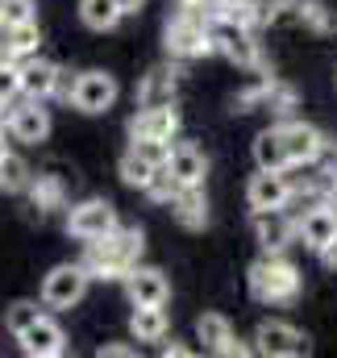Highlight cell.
Listing matches in <instances>:
<instances>
[{"instance_id": "cell-1", "label": "cell", "mask_w": 337, "mask_h": 358, "mask_svg": "<svg viewBox=\"0 0 337 358\" xmlns=\"http://www.w3.org/2000/svg\"><path fill=\"white\" fill-rule=\"evenodd\" d=\"M142 250H146L142 229H125V225H117L108 238L87 242L84 267H87V275H92V279H125V275H129V267H138Z\"/></svg>"}, {"instance_id": "cell-2", "label": "cell", "mask_w": 337, "mask_h": 358, "mask_svg": "<svg viewBox=\"0 0 337 358\" xmlns=\"http://www.w3.org/2000/svg\"><path fill=\"white\" fill-rule=\"evenodd\" d=\"M250 296L258 304H292L300 296V271L279 255H266L250 267Z\"/></svg>"}, {"instance_id": "cell-3", "label": "cell", "mask_w": 337, "mask_h": 358, "mask_svg": "<svg viewBox=\"0 0 337 358\" xmlns=\"http://www.w3.org/2000/svg\"><path fill=\"white\" fill-rule=\"evenodd\" d=\"M213 17H196V13H175L167 21V34H163V46H167L171 59H200V55H213Z\"/></svg>"}, {"instance_id": "cell-4", "label": "cell", "mask_w": 337, "mask_h": 358, "mask_svg": "<svg viewBox=\"0 0 337 358\" xmlns=\"http://www.w3.org/2000/svg\"><path fill=\"white\" fill-rule=\"evenodd\" d=\"M87 283H92V275H87L84 263H59V267H50V275L42 279V304L67 313V308H76L84 300Z\"/></svg>"}, {"instance_id": "cell-5", "label": "cell", "mask_w": 337, "mask_h": 358, "mask_svg": "<svg viewBox=\"0 0 337 358\" xmlns=\"http://www.w3.org/2000/svg\"><path fill=\"white\" fill-rule=\"evenodd\" d=\"M208 25H213V50H221V55H225L229 63H238V67H250V71L262 67L258 42L250 38L246 25H234V21H225V17H213Z\"/></svg>"}, {"instance_id": "cell-6", "label": "cell", "mask_w": 337, "mask_h": 358, "mask_svg": "<svg viewBox=\"0 0 337 358\" xmlns=\"http://www.w3.org/2000/svg\"><path fill=\"white\" fill-rule=\"evenodd\" d=\"M117 208L108 200H80L67 217V234L80 238V242H96V238H108L117 229Z\"/></svg>"}, {"instance_id": "cell-7", "label": "cell", "mask_w": 337, "mask_h": 358, "mask_svg": "<svg viewBox=\"0 0 337 358\" xmlns=\"http://www.w3.org/2000/svg\"><path fill=\"white\" fill-rule=\"evenodd\" d=\"M71 104L87 113V117H100V113H108L113 104H117V80L108 76V71H84V76H76V84H71Z\"/></svg>"}, {"instance_id": "cell-8", "label": "cell", "mask_w": 337, "mask_h": 358, "mask_svg": "<svg viewBox=\"0 0 337 358\" xmlns=\"http://www.w3.org/2000/svg\"><path fill=\"white\" fill-rule=\"evenodd\" d=\"M254 350L266 358H304L308 355V338L287 321H262L258 334H254Z\"/></svg>"}, {"instance_id": "cell-9", "label": "cell", "mask_w": 337, "mask_h": 358, "mask_svg": "<svg viewBox=\"0 0 337 358\" xmlns=\"http://www.w3.org/2000/svg\"><path fill=\"white\" fill-rule=\"evenodd\" d=\"M175 134H179L175 104H150L129 117V142H175Z\"/></svg>"}, {"instance_id": "cell-10", "label": "cell", "mask_w": 337, "mask_h": 358, "mask_svg": "<svg viewBox=\"0 0 337 358\" xmlns=\"http://www.w3.org/2000/svg\"><path fill=\"white\" fill-rule=\"evenodd\" d=\"M279 134H283V146H287L292 167L317 163V159L325 155V134H321L317 125H308V121H283Z\"/></svg>"}, {"instance_id": "cell-11", "label": "cell", "mask_w": 337, "mask_h": 358, "mask_svg": "<svg viewBox=\"0 0 337 358\" xmlns=\"http://www.w3.org/2000/svg\"><path fill=\"white\" fill-rule=\"evenodd\" d=\"M250 229H254V238H258V246H262L266 255L287 250L292 238H296V225L283 217V208H254L250 213Z\"/></svg>"}, {"instance_id": "cell-12", "label": "cell", "mask_w": 337, "mask_h": 358, "mask_svg": "<svg viewBox=\"0 0 337 358\" xmlns=\"http://www.w3.org/2000/svg\"><path fill=\"white\" fill-rule=\"evenodd\" d=\"M292 196H296V183L287 179V171H262L258 167V176H250V183H246L250 208H287Z\"/></svg>"}, {"instance_id": "cell-13", "label": "cell", "mask_w": 337, "mask_h": 358, "mask_svg": "<svg viewBox=\"0 0 337 358\" xmlns=\"http://www.w3.org/2000/svg\"><path fill=\"white\" fill-rule=\"evenodd\" d=\"M8 134H13L17 142H29V146L46 142V134H50V113L42 108V100H29V96H25V104H8Z\"/></svg>"}, {"instance_id": "cell-14", "label": "cell", "mask_w": 337, "mask_h": 358, "mask_svg": "<svg viewBox=\"0 0 337 358\" xmlns=\"http://www.w3.org/2000/svg\"><path fill=\"white\" fill-rule=\"evenodd\" d=\"M17 342H21V350H25L29 358H59L63 350H67V334H63V325L50 321L46 313H42V317H38Z\"/></svg>"}, {"instance_id": "cell-15", "label": "cell", "mask_w": 337, "mask_h": 358, "mask_svg": "<svg viewBox=\"0 0 337 358\" xmlns=\"http://www.w3.org/2000/svg\"><path fill=\"white\" fill-rule=\"evenodd\" d=\"M59 84H63V67H59V63L38 59V55L21 63V96L46 100V96H59Z\"/></svg>"}, {"instance_id": "cell-16", "label": "cell", "mask_w": 337, "mask_h": 358, "mask_svg": "<svg viewBox=\"0 0 337 358\" xmlns=\"http://www.w3.org/2000/svg\"><path fill=\"white\" fill-rule=\"evenodd\" d=\"M296 234H300V242H304L308 250H317V255H321V250L337 238V208H334V204H317V208H308V213L300 217Z\"/></svg>"}, {"instance_id": "cell-17", "label": "cell", "mask_w": 337, "mask_h": 358, "mask_svg": "<svg viewBox=\"0 0 337 358\" xmlns=\"http://www.w3.org/2000/svg\"><path fill=\"white\" fill-rule=\"evenodd\" d=\"M125 292H129L134 304H167L171 300V283L159 267H129Z\"/></svg>"}, {"instance_id": "cell-18", "label": "cell", "mask_w": 337, "mask_h": 358, "mask_svg": "<svg viewBox=\"0 0 337 358\" xmlns=\"http://www.w3.org/2000/svg\"><path fill=\"white\" fill-rule=\"evenodd\" d=\"M167 171L175 176L179 187H192V183H204V176H208V159H204L200 146L175 142V146L167 150Z\"/></svg>"}, {"instance_id": "cell-19", "label": "cell", "mask_w": 337, "mask_h": 358, "mask_svg": "<svg viewBox=\"0 0 337 358\" xmlns=\"http://www.w3.org/2000/svg\"><path fill=\"white\" fill-rule=\"evenodd\" d=\"M171 217H175L183 229H204V225H208V200H204L200 183L179 187V192L171 196Z\"/></svg>"}, {"instance_id": "cell-20", "label": "cell", "mask_w": 337, "mask_h": 358, "mask_svg": "<svg viewBox=\"0 0 337 358\" xmlns=\"http://www.w3.org/2000/svg\"><path fill=\"white\" fill-rule=\"evenodd\" d=\"M129 334H134V342H163L167 338V313H163V304H134Z\"/></svg>"}, {"instance_id": "cell-21", "label": "cell", "mask_w": 337, "mask_h": 358, "mask_svg": "<svg viewBox=\"0 0 337 358\" xmlns=\"http://www.w3.org/2000/svg\"><path fill=\"white\" fill-rule=\"evenodd\" d=\"M254 163L262 171H292V159H287V146H283L279 129H262L254 138Z\"/></svg>"}, {"instance_id": "cell-22", "label": "cell", "mask_w": 337, "mask_h": 358, "mask_svg": "<svg viewBox=\"0 0 337 358\" xmlns=\"http://www.w3.org/2000/svg\"><path fill=\"white\" fill-rule=\"evenodd\" d=\"M159 167H163V163H159V159H150L142 146H129V150L121 155V179H125L129 187H142V192H146V183L155 179Z\"/></svg>"}, {"instance_id": "cell-23", "label": "cell", "mask_w": 337, "mask_h": 358, "mask_svg": "<svg viewBox=\"0 0 337 358\" xmlns=\"http://www.w3.org/2000/svg\"><path fill=\"white\" fill-rule=\"evenodd\" d=\"M150 104H175V71L167 67H155L142 88H138V108H150Z\"/></svg>"}, {"instance_id": "cell-24", "label": "cell", "mask_w": 337, "mask_h": 358, "mask_svg": "<svg viewBox=\"0 0 337 358\" xmlns=\"http://www.w3.org/2000/svg\"><path fill=\"white\" fill-rule=\"evenodd\" d=\"M121 17H125V13H121L117 0H80V21H84L87 29H96V34L117 29Z\"/></svg>"}, {"instance_id": "cell-25", "label": "cell", "mask_w": 337, "mask_h": 358, "mask_svg": "<svg viewBox=\"0 0 337 358\" xmlns=\"http://www.w3.org/2000/svg\"><path fill=\"white\" fill-rule=\"evenodd\" d=\"M29 200H34V208H42V213H50V208H63V200H67V187H63V179L59 176H38L29 179Z\"/></svg>"}, {"instance_id": "cell-26", "label": "cell", "mask_w": 337, "mask_h": 358, "mask_svg": "<svg viewBox=\"0 0 337 358\" xmlns=\"http://www.w3.org/2000/svg\"><path fill=\"white\" fill-rule=\"evenodd\" d=\"M229 338H234V325H229L221 313H204V317L196 321V342H200L204 350H213V355H217Z\"/></svg>"}, {"instance_id": "cell-27", "label": "cell", "mask_w": 337, "mask_h": 358, "mask_svg": "<svg viewBox=\"0 0 337 358\" xmlns=\"http://www.w3.org/2000/svg\"><path fill=\"white\" fill-rule=\"evenodd\" d=\"M38 46H42V29H38V21L8 25V59H34Z\"/></svg>"}, {"instance_id": "cell-28", "label": "cell", "mask_w": 337, "mask_h": 358, "mask_svg": "<svg viewBox=\"0 0 337 358\" xmlns=\"http://www.w3.org/2000/svg\"><path fill=\"white\" fill-rule=\"evenodd\" d=\"M29 179H34V171H29V163H25L21 155L8 150V155L0 159V192H25Z\"/></svg>"}, {"instance_id": "cell-29", "label": "cell", "mask_w": 337, "mask_h": 358, "mask_svg": "<svg viewBox=\"0 0 337 358\" xmlns=\"http://www.w3.org/2000/svg\"><path fill=\"white\" fill-rule=\"evenodd\" d=\"M296 17L304 21V25H313L317 34H329V29H337V17L321 4V0H296Z\"/></svg>"}, {"instance_id": "cell-30", "label": "cell", "mask_w": 337, "mask_h": 358, "mask_svg": "<svg viewBox=\"0 0 337 358\" xmlns=\"http://www.w3.org/2000/svg\"><path fill=\"white\" fill-rule=\"evenodd\" d=\"M38 317H42V308H38L34 300H17V304H8V313H4V329H8L13 338H21Z\"/></svg>"}, {"instance_id": "cell-31", "label": "cell", "mask_w": 337, "mask_h": 358, "mask_svg": "<svg viewBox=\"0 0 337 358\" xmlns=\"http://www.w3.org/2000/svg\"><path fill=\"white\" fill-rule=\"evenodd\" d=\"M17 96H21V63L0 59V108H8Z\"/></svg>"}, {"instance_id": "cell-32", "label": "cell", "mask_w": 337, "mask_h": 358, "mask_svg": "<svg viewBox=\"0 0 337 358\" xmlns=\"http://www.w3.org/2000/svg\"><path fill=\"white\" fill-rule=\"evenodd\" d=\"M175 192H179V183H175V176H171L167 163H163V167L155 171V179L146 183V196H150V200H159V204H171V196H175Z\"/></svg>"}, {"instance_id": "cell-33", "label": "cell", "mask_w": 337, "mask_h": 358, "mask_svg": "<svg viewBox=\"0 0 337 358\" xmlns=\"http://www.w3.org/2000/svg\"><path fill=\"white\" fill-rule=\"evenodd\" d=\"M34 0H0V21L4 25H21V21H34Z\"/></svg>"}, {"instance_id": "cell-34", "label": "cell", "mask_w": 337, "mask_h": 358, "mask_svg": "<svg viewBox=\"0 0 337 358\" xmlns=\"http://www.w3.org/2000/svg\"><path fill=\"white\" fill-rule=\"evenodd\" d=\"M96 355L100 358H134L138 355V346H121V342H113V346H100Z\"/></svg>"}, {"instance_id": "cell-35", "label": "cell", "mask_w": 337, "mask_h": 358, "mask_svg": "<svg viewBox=\"0 0 337 358\" xmlns=\"http://www.w3.org/2000/svg\"><path fill=\"white\" fill-rule=\"evenodd\" d=\"M250 350H254V346H246V342H238V338H229V342H225V346H221L217 355H225V358H246Z\"/></svg>"}, {"instance_id": "cell-36", "label": "cell", "mask_w": 337, "mask_h": 358, "mask_svg": "<svg viewBox=\"0 0 337 358\" xmlns=\"http://www.w3.org/2000/svg\"><path fill=\"white\" fill-rule=\"evenodd\" d=\"M321 259H325V267H329V271H337V238L325 246V250H321Z\"/></svg>"}, {"instance_id": "cell-37", "label": "cell", "mask_w": 337, "mask_h": 358, "mask_svg": "<svg viewBox=\"0 0 337 358\" xmlns=\"http://www.w3.org/2000/svg\"><path fill=\"white\" fill-rule=\"evenodd\" d=\"M117 4H121V13H125V17H134V13H142V4H146V0H117Z\"/></svg>"}, {"instance_id": "cell-38", "label": "cell", "mask_w": 337, "mask_h": 358, "mask_svg": "<svg viewBox=\"0 0 337 358\" xmlns=\"http://www.w3.org/2000/svg\"><path fill=\"white\" fill-rule=\"evenodd\" d=\"M0 59H8V25L0 21Z\"/></svg>"}, {"instance_id": "cell-39", "label": "cell", "mask_w": 337, "mask_h": 358, "mask_svg": "<svg viewBox=\"0 0 337 358\" xmlns=\"http://www.w3.org/2000/svg\"><path fill=\"white\" fill-rule=\"evenodd\" d=\"M163 355H167V358H183V355H187V346H163Z\"/></svg>"}, {"instance_id": "cell-40", "label": "cell", "mask_w": 337, "mask_h": 358, "mask_svg": "<svg viewBox=\"0 0 337 358\" xmlns=\"http://www.w3.org/2000/svg\"><path fill=\"white\" fill-rule=\"evenodd\" d=\"M8 155V142H4V129H0V159Z\"/></svg>"}, {"instance_id": "cell-41", "label": "cell", "mask_w": 337, "mask_h": 358, "mask_svg": "<svg viewBox=\"0 0 337 358\" xmlns=\"http://www.w3.org/2000/svg\"><path fill=\"white\" fill-rule=\"evenodd\" d=\"M334 84H337V76H334Z\"/></svg>"}, {"instance_id": "cell-42", "label": "cell", "mask_w": 337, "mask_h": 358, "mask_svg": "<svg viewBox=\"0 0 337 358\" xmlns=\"http://www.w3.org/2000/svg\"><path fill=\"white\" fill-rule=\"evenodd\" d=\"M334 171H337V163H334Z\"/></svg>"}]
</instances>
